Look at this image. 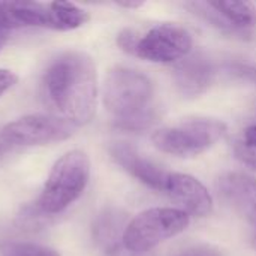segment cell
<instances>
[{
    "mask_svg": "<svg viewBox=\"0 0 256 256\" xmlns=\"http://www.w3.org/2000/svg\"><path fill=\"white\" fill-rule=\"evenodd\" d=\"M220 198L256 230V178L243 172H226L216 183Z\"/></svg>",
    "mask_w": 256,
    "mask_h": 256,
    "instance_id": "cell-10",
    "label": "cell"
},
{
    "mask_svg": "<svg viewBox=\"0 0 256 256\" xmlns=\"http://www.w3.org/2000/svg\"><path fill=\"white\" fill-rule=\"evenodd\" d=\"M110 153L111 158L132 177L154 190L165 192L170 172L140 154L135 147L128 142H112L110 146Z\"/></svg>",
    "mask_w": 256,
    "mask_h": 256,
    "instance_id": "cell-8",
    "label": "cell"
},
{
    "mask_svg": "<svg viewBox=\"0 0 256 256\" xmlns=\"http://www.w3.org/2000/svg\"><path fill=\"white\" fill-rule=\"evenodd\" d=\"M51 105L74 126L88 123L96 112L98 75L93 58L81 51L60 54L44 75Z\"/></svg>",
    "mask_w": 256,
    "mask_h": 256,
    "instance_id": "cell-1",
    "label": "cell"
},
{
    "mask_svg": "<svg viewBox=\"0 0 256 256\" xmlns=\"http://www.w3.org/2000/svg\"><path fill=\"white\" fill-rule=\"evenodd\" d=\"M126 214L118 208H105L93 224V238L96 244L110 256H116L123 244L126 230Z\"/></svg>",
    "mask_w": 256,
    "mask_h": 256,
    "instance_id": "cell-12",
    "label": "cell"
},
{
    "mask_svg": "<svg viewBox=\"0 0 256 256\" xmlns=\"http://www.w3.org/2000/svg\"><path fill=\"white\" fill-rule=\"evenodd\" d=\"M51 8L56 15L57 30H74L88 21V14L74 3L54 2Z\"/></svg>",
    "mask_w": 256,
    "mask_h": 256,
    "instance_id": "cell-14",
    "label": "cell"
},
{
    "mask_svg": "<svg viewBox=\"0 0 256 256\" xmlns=\"http://www.w3.org/2000/svg\"><path fill=\"white\" fill-rule=\"evenodd\" d=\"M159 118V110L158 106H150L148 110L128 117V118H118L114 122V126L122 129V130H132V132H138V130H146L148 129L152 124H154Z\"/></svg>",
    "mask_w": 256,
    "mask_h": 256,
    "instance_id": "cell-15",
    "label": "cell"
},
{
    "mask_svg": "<svg viewBox=\"0 0 256 256\" xmlns=\"http://www.w3.org/2000/svg\"><path fill=\"white\" fill-rule=\"evenodd\" d=\"M226 134V124L218 118H192L156 130L154 147L177 158H194L212 148Z\"/></svg>",
    "mask_w": 256,
    "mask_h": 256,
    "instance_id": "cell-4",
    "label": "cell"
},
{
    "mask_svg": "<svg viewBox=\"0 0 256 256\" xmlns=\"http://www.w3.org/2000/svg\"><path fill=\"white\" fill-rule=\"evenodd\" d=\"M9 148H10V146L2 141V142H0V158H2L3 154H6V152H9Z\"/></svg>",
    "mask_w": 256,
    "mask_h": 256,
    "instance_id": "cell-24",
    "label": "cell"
},
{
    "mask_svg": "<svg viewBox=\"0 0 256 256\" xmlns=\"http://www.w3.org/2000/svg\"><path fill=\"white\" fill-rule=\"evenodd\" d=\"M8 32H9V28L6 27V24H4V21L2 18V14H0V50L4 45L6 39H8Z\"/></svg>",
    "mask_w": 256,
    "mask_h": 256,
    "instance_id": "cell-22",
    "label": "cell"
},
{
    "mask_svg": "<svg viewBox=\"0 0 256 256\" xmlns=\"http://www.w3.org/2000/svg\"><path fill=\"white\" fill-rule=\"evenodd\" d=\"M176 256H220V250L210 244H196L182 250Z\"/></svg>",
    "mask_w": 256,
    "mask_h": 256,
    "instance_id": "cell-19",
    "label": "cell"
},
{
    "mask_svg": "<svg viewBox=\"0 0 256 256\" xmlns=\"http://www.w3.org/2000/svg\"><path fill=\"white\" fill-rule=\"evenodd\" d=\"M190 218L182 208L156 207L136 214L126 226L123 246L130 254H147L165 240L182 234Z\"/></svg>",
    "mask_w": 256,
    "mask_h": 256,
    "instance_id": "cell-3",
    "label": "cell"
},
{
    "mask_svg": "<svg viewBox=\"0 0 256 256\" xmlns=\"http://www.w3.org/2000/svg\"><path fill=\"white\" fill-rule=\"evenodd\" d=\"M165 194L177 201L188 214L206 218L213 210L212 195L198 178L189 174L170 172Z\"/></svg>",
    "mask_w": 256,
    "mask_h": 256,
    "instance_id": "cell-9",
    "label": "cell"
},
{
    "mask_svg": "<svg viewBox=\"0 0 256 256\" xmlns=\"http://www.w3.org/2000/svg\"><path fill=\"white\" fill-rule=\"evenodd\" d=\"M140 33L134 28H123L118 34H117V45L128 54L135 56L136 52V46L140 42Z\"/></svg>",
    "mask_w": 256,
    "mask_h": 256,
    "instance_id": "cell-17",
    "label": "cell"
},
{
    "mask_svg": "<svg viewBox=\"0 0 256 256\" xmlns=\"http://www.w3.org/2000/svg\"><path fill=\"white\" fill-rule=\"evenodd\" d=\"M153 84L150 78L129 68H112L104 86V104L118 118L136 116L152 106Z\"/></svg>",
    "mask_w": 256,
    "mask_h": 256,
    "instance_id": "cell-5",
    "label": "cell"
},
{
    "mask_svg": "<svg viewBox=\"0 0 256 256\" xmlns=\"http://www.w3.org/2000/svg\"><path fill=\"white\" fill-rule=\"evenodd\" d=\"M210 4L238 32L256 27V6L250 2L219 0L210 2Z\"/></svg>",
    "mask_w": 256,
    "mask_h": 256,
    "instance_id": "cell-13",
    "label": "cell"
},
{
    "mask_svg": "<svg viewBox=\"0 0 256 256\" xmlns=\"http://www.w3.org/2000/svg\"><path fill=\"white\" fill-rule=\"evenodd\" d=\"M74 128L64 118L33 114L8 123L0 136L9 146H44L68 140Z\"/></svg>",
    "mask_w": 256,
    "mask_h": 256,
    "instance_id": "cell-7",
    "label": "cell"
},
{
    "mask_svg": "<svg viewBox=\"0 0 256 256\" xmlns=\"http://www.w3.org/2000/svg\"><path fill=\"white\" fill-rule=\"evenodd\" d=\"M178 92L186 98H198L214 80V66L204 52H195L180 60L172 72Z\"/></svg>",
    "mask_w": 256,
    "mask_h": 256,
    "instance_id": "cell-11",
    "label": "cell"
},
{
    "mask_svg": "<svg viewBox=\"0 0 256 256\" xmlns=\"http://www.w3.org/2000/svg\"><path fill=\"white\" fill-rule=\"evenodd\" d=\"M194 46L188 28L176 22H162L140 38L135 56L153 63H172L183 60Z\"/></svg>",
    "mask_w": 256,
    "mask_h": 256,
    "instance_id": "cell-6",
    "label": "cell"
},
{
    "mask_svg": "<svg viewBox=\"0 0 256 256\" xmlns=\"http://www.w3.org/2000/svg\"><path fill=\"white\" fill-rule=\"evenodd\" d=\"M244 142L249 144L250 147H255L256 148V124L246 129V132H244Z\"/></svg>",
    "mask_w": 256,
    "mask_h": 256,
    "instance_id": "cell-21",
    "label": "cell"
},
{
    "mask_svg": "<svg viewBox=\"0 0 256 256\" xmlns=\"http://www.w3.org/2000/svg\"><path fill=\"white\" fill-rule=\"evenodd\" d=\"M234 153L236 158L246 166L252 168L256 171V148L250 147L249 144H246L244 141H238L234 146Z\"/></svg>",
    "mask_w": 256,
    "mask_h": 256,
    "instance_id": "cell-18",
    "label": "cell"
},
{
    "mask_svg": "<svg viewBox=\"0 0 256 256\" xmlns=\"http://www.w3.org/2000/svg\"><path fill=\"white\" fill-rule=\"evenodd\" d=\"M3 256H60V254L32 243H9L3 246Z\"/></svg>",
    "mask_w": 256,
    "mask_h": 256,
    "instance_id": "cell-16",
    "label": "cell"
},
{
    "mask_svg": "<svg viewBox=\"0 0 256 256\" xmlns=\"http://www.w3.org/2000/svg\"><path fill=\"white\" fill-rule=\"evenodd\" d=\"M18 81V76L8 69H0V96L8 92L10 87H14Z\"/></svg>",
    "mask_w": 256,
    "mask_h": 256,
    "instance_id": "cell-20",
    "label": "cell"
},
{
    "mask_svg": "<svg viewBox=\"0 0 256 256\" xmlns=\"http://www.w3.org/2000/svg\"><path fill=\"white\" fill-rule=\"evenodd\" d=\"M117 4L124 9H138L144 4V2H117Z\"/></svg>",
    "mask_w": 256,
    "mask_h": 256,
    "instance_id": "cell-23",
    "label": "cell"
},
{
    "mask_svg": "<svg viewBox=\"0 0 256 256\" xmlns=\"http://www.w3.org/2000/svg\"><path fill=\"white\" fill-rule=\"evenodd\" d=\"M129 256H156L154 254H152V252H147V254H132V255Z\"/></svg>",
    "mask_w": 256,
    "mask_h": 256,
    "instance_id": "cell-25",
    "label": "cell"
},
{
    "mask_svg": "<svg viewBox=\"0 0 256 256\" xmlns=\"http://www.w3.org/2000/svg\"><path fill=\"white\" fill-rule=\"evenodd\" d=\"M88 178L90 160L84 152L72 150L63 154L48 176L38 201V208L45 214L63 212L82 195Z\"/></svg>",
    "mask_w": 256,
    "mask_h": 256,
    "instance_id": "cell-2",
    "label": "cell"
}]
</instances>
